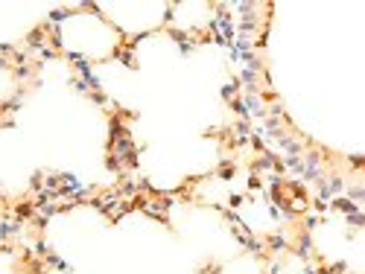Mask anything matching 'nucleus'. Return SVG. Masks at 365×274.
Segmentation results:
<instances>
[{
	"label": "nucleus",
	"mask_w": 365,
	"mask_h": 274,
	"mask_svg": "<svg viewBox=\"0 0 365 274\" xmlns=\"http://www.w3.org/2000/svg\"><path fill=\"white\" fill-rule=\"evenodd\" d=\"M234 172H237V160H234V157H222L219 166H216V178H219V181H231Z\"/></svg>",
	"instance_id": "9d476101"
},
{
	"label": "nucleus",
	"mask_w": 365,
	"mask_h": 274,
	"mask_svg": "<svg viewBox=\"0 0 365 274\" xmlns=\"http://www.w3.org/2000/svg\"><path fill=\"white\" fill-rule=\"evenodd\" d=\"M316 274H333V272H330V266H319V272Z\"/></svg>",
	"instance_id": "473e14b6"
},
{
	"label": "nucleus",
	"mask_w": 365,
	"mask_h": 274,
	"mask_svg": "<svg viewBox=\"0 0 365 274\" xmlns=\"http://www.w3.org/2000/svg\"><path fill=\"white\" fill-rule=\"evenodd\" d=\"M345 222H348L351 228H365V213L360 210V213H354V216H345Z\"/></svg>",
	"instance_id": "5701e85b"
},
{
	"label": "nucleus",
	"mask_w": 365,
	"mask_h": 274,
	"mask_svg": "<svg viewBox=\"0 0 365 274\" xmlns=\"http://www.w3.org/2000/svg\"><path fill=\"white\" fill-rule=\"evenodd\" d=\"M169 38L178 44V53H181V56H190L193 47L199 44V41L193 38V32H184V30H169Z\"/></svg>",
	"instance_id": "7ed1b4c3"
},
{
	"label": "nucleus",
	"mask_w": 365,
	"mask_h": 274,
	"mask_svg": "<svg viewBox=\"0 0 365 274\" xmlns=\"http://www.w3.org/2000/svg\"><path fill=\"white\" fill-rule=\"evenodd\" d=\"M269 117H281V120H286L284 105H281V102H272V105H269Z\"/></svg>",
	"instance_id": "a878e982"
},
{
	"label": "nucleus",
	"mask_w": 365,
	"mask_h": 274,
	"mask_svg": "<svg viewBox=\"0 0 365 274\" xmlns=\"http://www.w3.org/2000/svg\"><path fill=\"white\" fill-rule=\"evenodd\" d=\"M88 99H91V102H97V105H108V96H105V93H102V91H97V93H91V96H88Z\"/></svg>",
	"instance_id": "c756f323"
},
{
	"label": "nucleus",
	"mask_w": 365,
	"mask_h": 274,
	"mask_svg": "<svg viewBox=\"0 0 365 274\" xmlns=\"http://www.w3.org/2000/svg\"><path fill=\"white\" fill-rule=\"evenodd\" d=\"M228 105H231V111L240 117V120H248V117H251V111H248V105H245V99H243V96H237V99L228 102Z\"/></svg>",
	"instance_id": "ddd939ff"
},
{
	"label": "nucleus",
	"mask_w": 365,
	"mask_h": 274,
	"mask_svg": "<svg viewBox=\"0 0 365 274\" xmlns=\"http://www.w3.org/2000/svg\"><path fill=\"white\" fill-rule=\"evenodd\" d=\"M248 190H251V193H260V190H263V178L251 172V175H248Z\"/></svg>",
	"instance_id": "393cba45"
},
{
	"label": "nucleus",
	"mask_w": 365,
	"mask_h": 274,
	"mask_svg": "<svg viewBox=\"0 0 365 274\" xmlns=\"http://www.w3.org/2000/svg\"><path fill=\"white\" fill-rule=\"evenodd\" d=\"M44 263H47V266H53V269H59V272H70V266H67L59 254H47V260H44Z\"/></svg>",
	"instance_id": "a211bd4d"
},
{
	"label": "nucleus",
	"mask_w": 365,
	"mask_h": 274,
	"mask_svg": "<svg viewBox=\"0 0 365 274\" xmlns=\"http://www.w3.org/2000/svg\"><path fill=\"white\" fill-rule=\"evenodd\" d=\"M292 254L298 257L301 263H310L313 260V239H310V231H301L295 245H292Z\"/></svg>",
	"instance_id": "f03ea898"
},
{
	"label": "nucleus",
	"mask_w": 365,
	"mask_h": 274,
	"mask_svg": "<svg viewBox=\"0 0 365 274\" xmlns=\"http://www.w3.org/2000/svg\"><path fill=\"white\" fill-rule=\"evenodd\" d=\"M30 190H33L35 196H38V193H44V172H35L33 178H30Z\"/></svg>",
	"instance_id": "6ab92c4d"
},
{
	"label": "nucleus",
	"mask_w": 365,
	"mask_h": 274,
	"mask_svg": "<svg viewBox=\"0 0 365 274\" xmlns=\"http://www.w3.org/2000/svg\"><path fill=\"white\" fill-rule=\"evenodd\" d=\"M105 169L123 178V172H126V163H123V160H120L117 155H111V152H108V155H105Z\"/></svg>",
	"instance_id": "f8f14e48"
},
{
	"label": "nucleus",
	"mask_w": 365,
	"mask_h": 274,
	"mask_svg": "<svg viewBox=\"0 0 365 274\" xmlns=\"http://www.w3.org/2000/svg\"><path fill=\"white\" fill-rule=\"evenodd\" d=\"M284 166L301 175V172H304V155H286V157H284Z\"/></svg>",
	"instance_id": "4468645a"
},
{
	"label": "nucleus",
	"mask_w": 365,
	"mask_h": 274,
	"mask_svg": "<svg viewBox=\"0 0 365 274\" xmlns=\"http://www.w3.org/2000/svg\"><path fill=\"white\" fill-rule=\"evenodd\" d=\"M243 201H245V196H240V193H231V196H228V207H231V210L243 207Z\"/></svg>",
	"instance_id": "cd10ccee"
},
{
	"label": "nucleus",
	"mask_w": 365,
	"mask_h": 274,
	"mask_svg": "<svg viewBox=\"0 0 365 274\" xmlns=\"http://www.w3.org/2000/svg\"><path fill=\"white\" fill-rule=\"evenodd\" d=\"M327 184H330L333 198H336V196H342V193L348 190V187H345V178H342V175H330V178H327Z\"/></svg>",
	"instance_id": "2eb2a0df"
},
{
	"label": "nucleus",
	"mask_w": 365,
	"mask_h": 274,
	"mask_svg": "<svg viewBox=\"0 0 365 274\" xmlns=\"http://www.w3.org/2000/svg\"><path fill=\"white\" fill-rule=\"evenodd\" d=\"M348 166H351V169H363L365 172V155H348Z\"/></svg>",
	"instance_id": "4be33fe9"
},
{
	"label": "nucleus",
	"mask_w": 365,
	"mask_h": 274,
	"mask_svg": "<svg viewBox=\"0 0 365 274\" xmlns=\"http://www.w3.org/2000/svg\"><path fill=\"white\" fill-rule=\"evenodd\" d=\"M275 146H278V149H284L286 155H301V152H304V140L292 137V134H286V131L275 140Z\"/></svg>",
	"instance_id": "20e7f679"
},
{
	"label": "nucleus",
	"mask_w": 365,
	"mask_h": 274,
	"mask_svg": "<svg viewBox=\"0 0 365 274\" xmlns=\"http://www.w3.org/2000/svg\"><path fill=\"white\" fill-rule=\"evenodd\" d=\"M330 272L333 274H345L348 272V263H342V260H339V263H330Z\"/></svg>",
	"instance_id": "7c9ffc66"
},
{
	"label": "nucleus",
	"mask_w": 365,
	"mask_h": 274,
	"mask_svg": "<svg viewBox=\"0 0 365 274\" xmlns=\"http://www.w3.org/2000/svg\"><path fill=\"white\" fill-rule=\"evenodd\" d=\"M70 88H73V91L76 93H82V96H91V85H88V82H85V79H76V76H73V79H70Z\"/></svg>",
	"instance_id": "f3484780"
},
{
	"label": "nucleus",
	"mask_w": 365,
	"mask_h": 274,
	"mask_svg": "<svg viewBox=\"0 0 365 274\" xmlns=\"http://www.w3.org/2000/svg\"><path fill=\"white\" fill-rule=\"evenodd\" d=\"M24 96H27V91H24V88H18V91L12 93L9 99H3V114H6V117H12V114H15V111L21 108V102H24Z\"/></svg>",
	"instance_id": "1a4fd4ad"
},
{
	"label": "nucleus",
	"mask_w": 365,
	"mask_h": 274,
	"mask_svg": "<svg viewBox=\"0 0 365 274\" xmlns=\"http://www.w3.org/2000/svg\"><path fill=\"white\" fill-rule=\"evenodd\" d=\"M219 272H222V269H219L216 263H207V266H204V269H202L199 274H219Z\"/></svg>",
	"instance_id": "2f4dec72"
},
{
	"label": "nucleus",
	"mask_w": 365,
	"mask_h": 274,
	"mask_svg": "<svg viewBox=\"0 0 365 274\" xmlns=\"http://www.w3.org/2000/svg\"><path fill=\"white\" fill-rule=\"evenodd\" d=\"M9 207H12V216H15V219H21V222H27V225L38 216V207H35L33 198H21V201H15V204H9Z\"/></svg>",
	"instance_id": "f257e3e1"
},
{
	"label": "nucleus",
	"mask_w": 365,
	"mask_h": 274,
	"mask_svg": "<svg viewBox=\"0 0 365 274\" xmlns=\"http://www.w3.org/2000/svg\"><path fill=\"white\" fill-rule=\"evenodd\" d=\"M30 225H33V228L38 231V234H44V231H47V225H50V219H47V216H41V213H38V216L33 219V222H30Z\"/></svg>",
	"instance_id": "b1692460"
},
{
	"label": "nucleus",
	"mask_w": 365,
	"mask_h": 274,
	"mask_svg": "<svg viewBox=\"0 0 365 274\" xmlns=\"http://www.w3.org/2000/svg\"><path fill=\"white\" fill-rule=\"evenodd\" d=\"M310 204H313L316 216H322V213H327V210H330V201H324V198H319V196H316V198H313Z\"/></svg>",
	"instance_id": "aec40b11"
},
{
	"label": "nucleus",
	"mask_w": 365,
	"mask_h": 274,
	"mask_svg": "<svg viewBox=\"0 0 365 274\" xmlns=\"http://www.w3.org/2000/svg\"><path fill=\"white\" fill-rule=\"evenodd\" d=\"M33 251H35V254H38V257H41V260H47V254H53V251H50V245L44 242V239H35Z\"/></svg>",
	"instance_id": "412c9836"
},
{
	"label": "nucleus",
	"mask_w": 365,
	"mask_h": 274,
	"mask_svg": "<svg viewBox=\"0 0 365 274\" xmlns=\"http://www.w3.org/2000/svg\"><path fill=\"white\" fill-rule=\"evenodd\" d=\"M231 131H234V146H245L248 140H251V125H248V120H237L231 125Z\"/></svg>",
	"instance_id": "423d86ee"
},
{
	"label": "nucleus",
	"mask_w": 365,
	"mask_h": 274,
	"mask_svg": "<svg viewBox=\"0 0 365 274\" xmlns=\"http://www.w3.org/2000/svg\"><path fill=\"white\" fill-rule=\"evenodd\" d=\"M117 190H120V196H123V198H134V196H140V187H137L134 178H120Z\"/></svg>",
	"instance_id": "9b49d317"
},
{
	"label": "nucleus",
	"mask_w": 365,
	"mask_h": 274,
	"mask_svg": "<svg viewBox=\"0 0 365 274\" xmlns=\"http://www.w3.org/2000/svg\"><path fill=\"white\" fill-rule=\"evenodd\" d=\"M111 59H117V61H123L126 67H137V59H134V47H129L126 41H120L117 47H114V53H111Z\"/></svg>",
	"instance_id": "39448f33"
},
{
	"label": "nucleus",
	"mask_w": 365,
	"mask_h": 274,
	"mask_svg": "<svg viewBox=\"0 0 365 274\" xmlns=\"http://www.w3.org/2000/svg\"><path fill=\"white\" fill-rule=\"evenodd\" d=\"M266 248H269L272 254H284V251H292V245H289V239H286L284 234H269V236H266Z\"/></svg>",
	"instance_id": "6e6552de"
},
{
	"label": "nucleus",
	"mask_w": 365,
	"mask_h": 274,
	"mask_svg": "<svg viewBox=\"0 0 365 274\" xmlns=\"http://www.w3.org/2000/svg\"><path fill=\"white\" fill-rule=\"evenodd\" d=\"M330 207L336 210V213H342V216H354V213H360V210H363V207H360L357 201H351L348 196H336V198L330 201Z\"/></svg>",
	"instance_id": "0eeeda50"
},
{
	"label": "nucleus",
	"mask_w": 365,
	"mask_h": 274,
	"mask_svg": "<svg viewBox=\"0 0 365 274\" xmlns=\"http://www.w3.org/2000/svg\"><path fill=\"white\" fill-rule=\"evenodd\" d=\"M319 222H322V219H319L316 213H307V216H304V231H313V228H319Z\"/></svg>",
	"instance_id": "bb28decb"
},
{
	"label": "nucleus",
	"mask_w": 365,
	"mask_h": 274,
	"mask_svg": "<svg viewBox=\"0 0 365 274\" xmlns=\"http://www.w3.org/2000/svg\"><path fill=\"white\" fill-rule=\"evenodd\" d=\"M65 18H70V9H53L50 15H47V24H53V27H59Z\"/></svg>",
	"instance_id": "dca6fc26"
},
{
	"label": "nucleus",
	"mask_w": 365,
	"mask_h": 274,
	"mask_svg": "<svg viewBox=\"0 0 365 274\" xmlns=\"http://www.w3.org/2000/svg\"><path fill=\"white\" fill-rule=\"evenodd\" d=\"M56 56H59V50H53L50 44H47V47H44V50L38 53V59H41V61H47V59H56Z\"/></svg>",
	"instance_id": "c85d7f7f"
}]
</instances>
